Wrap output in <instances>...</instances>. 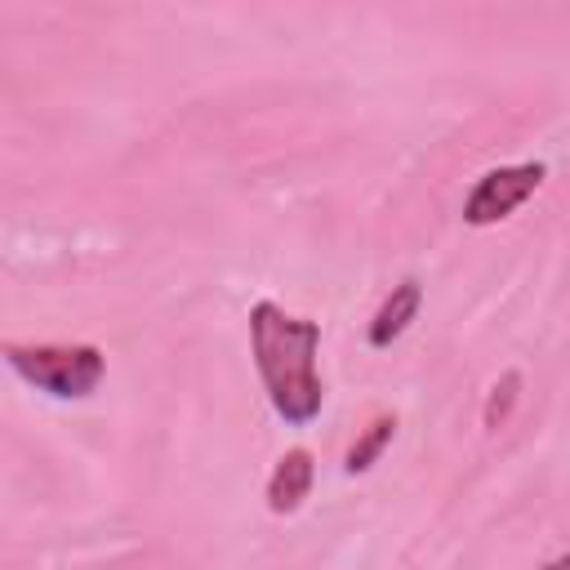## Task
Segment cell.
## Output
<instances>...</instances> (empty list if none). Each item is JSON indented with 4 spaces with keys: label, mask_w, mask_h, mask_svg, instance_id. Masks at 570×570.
Listing matches in <instances>:
<instances>
[{
    "label": "cell",
    "mask_w": 570,
    "mask_h": 570,
    "mask_svg": "<svg viewBox=\"0 0 570 570\" xmlns=\"http://www.w3.org/2000/svg\"><path fill=\"white\" fill-rule=\"evenodd\" d=\"M249 343H254V365L267 387L272 410L289 423L303 428L321 414V374H316V347H321V325L307 316L285 312L272 298H258L249 307Z\"/></svg>",
    "instance_id": "1"
},
{
    "label": "cell",
    "mask_w": 570,
    "mask_h": 570,
    "mask_svg": "<svg viewBox=\"0 0 570 570\" xmlns=\"http://www.w3.org/2000/svg\"><path fill=\"white\" fill-rule=\"evenodd\" d=\"M4 361L36 392L80 401L102 383V352L94 343H4Z\"/></svg>",
    "instance_id": "2"
},
{
    "label": "cell",
    "mask_w": 570,
    "mask_h": 570,
    "mask_svg": "<svg viewBox=\"0 0 570 570\" xmlns=\"http://www.w3.org/2000/svg\"><path fill=\"white\" fill-rule=\"evenodd\" d=\"M543 174H548V169H543L539 160H525V165H499V169L481 174L476 187H472L468 200H463V223H472V227H490V223L508 218L512 209H521V205L539 191Z\"/></svg>",
    "instance_id": "3"
},
{
    "label": "cell",
    "mask_w": 570,
    "mask_h": 570,
    "mask_svg": "<svg viewBox=\"0 0 570 570\" xmlns=\"http://www.w3.org/2000/svg\"><path fill=\"white\" fill-rule=\"evenodd\" d=\"M312 476H316V468H312V454H307V450H285V454L276 459L272 476H267V508H272L276 517L294 512V508L307 499V490H312Z\"/></svg>",
    "instance_id": "4"
},
{
    "label": "cell",
    "mask_w": 570,
    "mask_h": 570,
    "mask_svg": "<svg viewBox=\"0 0 570 570\" xmlns=\"http://www.w3.org/2000/svg\"><path fill=\"white\" fill-rule=\"evenodd\" d=\"M419 303H423V289H419L414 276H405L401 285H392V294L383 298V307L370 321V347H392L405 334V325L419 316Z\"/></svg>",
    "instance_id": "5"
},
{
    "label": "cell",
    "mask_w": 570,
    "mask_h": 570,
    "mask_svg": "<svg viewBox=\"0 0 570 570\" xmlns=\"http://www.w3.org/2000/svg\"><path fill=\"white\" fill-rule=\"evenodd\" d=\"M392 432H396V419H387V414H383V419H374V423L356 436V445L347 450V463H343V468H347V472H365V468L383 454V445L392 441Z\"/></svg>",
    "instance_id": "6"
},
{
    "label": "cell",
    "mask_w": 570,
    "mask_h": 570,
    "mask_svg": "<svg viewBox=\"0 0 570 570\" xmlns=\"http://www.w3.org/2000/svg\"><path fill=\"white\" fill-rule=\"evenodd\" d=\"M517 392H521V374H517V370H508V374L490 387V401H485V428H490V432H499V428L508 423V414H512V405H517Z\"/></svg>",
    "instance_id": "7"
},
{
    "label": "cell",
    "mask_w": 570,
    "mask_h": 570,
    "mask_svg": "<svg viewBox=\"0 0 570 570\" xmlns=\"http://www.w3.org/2000/svg\"><path fill=\"white\" fill-rule=\"evenodd\" d=\"M543 570H570V552H561V557H557V561H548Z\"/></svg>",
    "instance_id": "8"
}]
</instances>
